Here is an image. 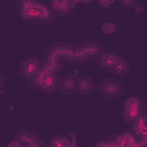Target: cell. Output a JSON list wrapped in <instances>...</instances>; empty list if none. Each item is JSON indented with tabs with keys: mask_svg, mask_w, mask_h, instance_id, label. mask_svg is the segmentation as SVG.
Listing matches in <instances>:
<instances>
[{
	"mask_svg": "<svg viewBox=\"0 0 147 147\" xmlns=\"http://www.w3.org/2000/svg\"><path fill=\"white\" fill-rule=\"evenodd\" d=\"M16 6L22 20L30 24H49L56 17L48 5L40 0H22Z\"/></svg>",
	"mask_w": 147,
	"mask_h": 147,
	"instance_id": "cell-1",
	"label": "cell"
},
{
	"mask_svg": "<svg viewBox=\"0 0 147 147\" xmlns=\"http://www.w3.org/2000/svg\"><path fill=\"white\" fill-rule=\"evenodd\" d=\"M74 51L75 44L62 41L53 42L44 52L42 65L55 74H61L64 62H74Z\"/></svg>",
	"mask_w": 147,
	"mask_h": 147,
	"instance_id": "cell-2",
	"label": "cell"
},
{
	"mask_svg": "<svg viewBox=\"0 0 147 147\" xmlns=\"http://www.w3.org/2000/svg\"><path fill=\"white\" fill-rule=\"evenodd\" d=\"M59 82L60 75L51 71L45 65H42L39 72L29 82V85L36 91L52 94L56 90H59Z\"/></svg>",
	"mask_w": 147,
	"mask_h": 147,
	"instance_id": "cell-3",
	"label": "cell"
},
{
	"mask_svg": "<svg viewBox=\"0 0 147 147\" xmlns=\"http://www.w3.org/2000/svg\"><path fill=\"white\" fill-rule=\"evenodd\" d=\"M102 45L96 40H85L75 45L74 62L75 64H83L92 60H98L103 53Z\"/></svg>",
	"mask_w": 147,
	"mask_h": 147,
	"instance_id": "cell-4",
	"label": "cell"
},
{
	"mask_svg": "<svg viewBox=\"0 0 147 147\" xmlns=\"http://www.w3.org/2000/svg\"><path fill=\"white\" fill-rule=\"evenodd\" d=\"M145 102L144 100L138 95H132L127 98L121 108V115L122 118L126 124H132L137 117L145 114Z\"/></svg>",
	"mask_w": 147,
	"mask_h": 147,
	"instance_id": "cell-5",
	"label": "cell"
},
{
	"mask_svg": "<svg viewBox=\"0 0 147 147\" xmlns=\"http://www.w3.org/2000/svg\"><path fill=\"white\" fill-rule=\"evenodd\" d=\"M42 67V61L34 55H28L24 57L20 64V74L22 78L25 80L30 82L41 69Z\"/></svg>",
	"mask_w": 147,
	"mask_h": 147,
	"instance_id": "cell-6",
	"label": "cell"
},
{
	"mask_svg": "<svg viewBox=\"0 0 147 147\" xmlns=\"http://www.w3.org/2000/svg\"><path fill=\"white\" fill-rule=\"evenodd\" d=\"M99 92L106 99H117L123 93V85L114 78H106L100 83Z\"/></svg>",
	"mask_w": 147,
	"mask_h": 147,
	"instance_id": "cell-7",
	"label": "cell"
},
{
	"mask_svg": "<svg viewBox=\"0 0 147 147\" xmlns=\"http://www.w3.org/2000/svg\"><path fill=\"white\" fill-rule=\"evenodd\" d=\"M46 3L55 15L61 17H69L76 9V2L72 0H51Z\"/></svg>",
	"mask_w": 147,
	"mask_h": 147,
	"instance_id": "cell-8",
	"label": "cell"
},
{
	"mask_svg": "<svg viewBox=\"0 0 147 147\" xmlns=\"http://www.w3.org/2000/svg\"><path fill=\"white\" fill-rule=\"evenodd\" d=\"M14 139L17 140L24 147H29L32 145H41V146L46 147L42 139L40 138V136L37 132L29 130V129H22V130L17 131L14 136Z\"/></svg>",
	"mask_w": 147,
	"mask_h": 147,
	"instance_id": "cell-9",
	"label": "cell"
},
{
	"mask_svg": "<svg viewBox=\"0 0 147 147\" xmlns=\"http://www.w3.org/2000/svg\"><path fill=\"white\" fill-rule=\"evenodd\" d=\"M95 90V82L92 77L83 75L76 79V93L80 95H88Z\"/></svg>",
	"mask_w": 147,
	"mask_h": 147,
	"instance_id": "cell-10",
	"label": "cell"
},
{
	"mask_svg": "<svg viewBox=\"0 0 147 147\" xmlns=\"http://www.w3.org/2000/svg\"><path fill=\"white\" fill-rule=\"evenodd\" d=\"M117 59H118V55L113 52V51H107V52H103L101 54V56L98 59V64H99V68L102 69L103 71H108V72H111L116 62H117Z\"/></svg>",
	"mask_w": 147,
	"mask_h": 147,
	"instance_id": "cell-11",
	"label": "cell"
},
{
	"mask_svg": "<svg viewBox=\"0 0 147 147\" xmlns=\"http://www.w3.org/2000/svg\"><path fill=\"white\" fill-rule=\"evenodd\" d=\"M76 79H77V77L75 75H71V74H68V75H64L63 77H60L59 90L63 94H67V95L76 93Z\"/></svg>",
	"mask_w": 147,
	"mask_h": 147,
	"instance_id": "cell-12",
	"label": "cell"
},
{
	"mask_svg": "<svg viewBox=\"0 0 147 147\" xmlns=\"http://www.w3.org/2000/svg\"><path fill=\"white\" fill-rule=\"evenodd\" d=\"M146 121H147L146 114H142L139 117H137L134 119V122L131 124L133 133L137 137L141 138V139H146V137H147V124H146Z\"/></svg>",
	"mask_w": 147,
	"mask_h": 147,
	"instance_id": "cell-13",
	"label": "cell"
},
{
	"mask_svg": "<svg viewBox=\"0 0 147 147\" xmlns=\"http://www.w3.org/2000/svg\"><path fill=\"white\" fill-rule=\"evenodd\" d=\"M130 69H131V64H130V62H129L125 57H123V56H118L117 62H116V64H115V67H114V69H113L111 72H113L115 76H119V77H122V76H125V75L130 71Z\"/></svg>",
	"mask_w": 147,
	"mask_h": 147,
	"instance_id": "cell-14",
	"label": "cell"
},
{
	"mask_svg": "<svg viewBox=\"0 0 147 147\" xmlns=\"http://www.w3.org/2000/svg\"><path fill=\"white\" fill-rule=\"evenodd\" d=\"M70 144H71V141L68 139L67 136L56 134V136H53L51 138L48 147H69Z\"/></svg>",
	"mask_w": 147,
	"mask_h": 147,
	"instance_id": "cell-15",
	"label": "cell"
},
{
	"mask_svg": "<svg viewBox=\"0 0 147 147\" xmlns=\"http://www.w3.org/2000/svg\"><path fill=\"white\" fill-rule=\"evenodd\" d=\"M101 30L105 34H114L119 30V26L115 22H106L101 26Z\"/></svg>",
	"mask_w": 147,
	"mask_h": 147,
	"instance_id": "cell-16",
	"label": "cell"
},
{
	"mask_svg": "<svg viewBox=\"0 0 147 147\" xmlns=\"http://www.w3.org/2000/svg\"><path fill=\"white\" fill-rule=\"evenodd\" d=\"M115 138H116V134L107 136L102 140L96 142L94 147H115Z\"/></svg>",
	"mask_w": 147,
	"mask_h": 147,
	"instance_id": "cell-17",
	"label": "cell"
},
{
	"mask_svg": "<svg viewBox=\"0 0 147 147\" xmlns=\"http://www.w3.org/2000/svg\"><path fill=\"white\" fill-rule=\"evenodd\" d=\"M115 147H130L124 134H119V136H116L115 138Z\"/></svg>",
	"mask_w": 147,
	"mask_h": 147,
	"instance_id": "cell-18",
	"label": "cell"
},
{
	"mask_svg": "<svg viewBox=\"0 0 147 147\" xmlns=\"http://www.w3.org/2000/svg\"><path fill=\"white\" fill-rule=\"evenodd\" d=\"M119 5L125 9H130L138 5V0H119Z\"/></svg>",
	"mask_w": 147,
	"mask_h": 147,
	"instance_id": "cell-19",
	"label": "cell"
},
{
	"mask_svg": "<svg viewBox=\"0 0 147 147\" xmlns=\"http://www.w3.org/2000/svg\"><path fill=\"white\" fill-rule=\"evenodd\" d=\"M6 147H24V146H23V145H21L17 140H15V139H14V140L9 141V142L6 145Z\"/></svg>",
	"mask_w": 147,
	"mask_h": 147,
	"instance_id": "cell-20",
	"label": "cell"
},
{
	"mask_svg": "<svg viewBox=\"0 0 147 147\" xmlns=\"http://www.w3.org/2000/svg\"><path fill=\"white\" fill-rule=\"evenodd\" d=\"M115 1H98V3L99 5H101L103 8H107L108 6H110L111 3H114Z\"/></svg>",
	"mask_w": 147,
	"mask_h": 147,
	"instance_id": "cell-21",
	"label": "cell"
},
{
	"mask_svg": "<svg viewBox=\"0 0 147 147\" xmlns=\"http://www.w3.org/2000/svg\"><path fill=\"white\" fill-rule=\"evenodd\" d=\"M5 85H6V82H5V78H3V76L0 74V91L5 87Z\"/></svg>",
	"mask_w": 147,
	"mask_h": 147,
	"instance_id": "cell-22",
	"label": "cell"
},
{
	"mask_svg": "<svg viewBox=\"0 0 147 147\" xmlns=\"http://www.w3.org/2000/svg\"><path fill=\"white\" fill-rule=\"evenodd\" d=\"M29 147H44L41 145H32V146H29Z\"/></svg>",
	"mask_w": 147,
	"mask_h": 147,
	"instance_id": "cell-23",
	"label": "cell"
},
{
	"mask_svg": "<svg viewBox=\"0 0 147 147\" xmlns=\"http://www.w3.org/2000/svg\"><path fill=\"white\" fill-rule=\"evenodd\" d=\"M0 139H1V136H0Z\"/></svg>",
	"mask_w": 147,
	"mask_h": 147,
	"instance_id": "cell-24",
	"label": "cell"
}]
</instances>
